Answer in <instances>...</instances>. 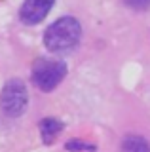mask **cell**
Masks as SVG:
<instances>
[{
	"instance_id": "ba28073f",
	"label": "cell",
	"mask_w": 150,
	"mask_h": 152,
	"mask_svg": "<svg viewBox=\"0 0 150 152\" xmlns=\"http://www.w3.org/2000/svg\"><path fill=\"white\" fill-rule=\"evenodd\" d=\"M124 4L131 10H137V12H143V10L150 8V0H124Z\"/></svg>"
},
{
	"instance_id": "7a4b0ae2",
	"label": "cell",
	"mask_w": 150,
	"mask_h": 152,
	"mask_svg": "<svg viewBox=\"0 0 150 152\" xmlns=\"http://www.w3.org/2000/svg\"><path fill=\"white\" fill-rule=\"evenodd\" d=\"M67 76V65L59 59H38L32 65V84L40 91H53Z\"/></svg>"
},
{
	"instance_id": "3957f363",
	"label": "cell",
	"mask_w": 150,
	"mask_h": 152,
	"mask_svg": "<svg viewBox=\"0 0 150 152\" xmlns=\"http://www.w3.org/2000/svg\"><path fill=\"white\" fill-rule=\"evenodd\" d=\"M29 107V91L23 80L12 78L0 91V108L10 118H19Z\"/></svg>"
},
{
	"instance_id": "8992f818",
	"label": "cell",
	"mask_w": 150,
	"mask_h": 152,
	"mask_svg": "<svg viewBox=\"0 0 150 152\" xmlns=\"http://www.w3.org/2000/svg\"><path fill=\"white\" fill-rule=\"evenodd\" d=\"M122 150L124 152H150V145L141 135H127L122 141Z\"/></svg>"
},
{
	"instance_id": "5b68a950",
	"label": "cell",
	"mask_w": 150,
	"mask_h": 152,
	"mask_svg": "<svg viewBox=\"0 0 150 152\" xmlns=\"http://www.w3.org/2000/svg\"><path fill=\"white\" fill-rule=\"evenodd\" d=\"M63 122H59L57 118H44L38 124V129H40V137L44 145H53L55 139L59 137V133L63 131Z\"/></svg>"
},
{
	"instance_id": "6da1fadb",
	"label": "cell",
	"mask_w": 150,
	"mask_h": 152,
	"mask_svg": "<svg viewBox=\"0 0 150 152\" xmlns=\"http://www.w3.org/2000/svg\"><path fill=\"white\" fill-rule=\"evenodd\" d=\"M82 27L80 21L70 15L59 17L46 28L44 32V46L51 53H68L80 44Z\"/></svg>"
},
{
	"instance_id": "277c9868",
	"label": "cell",
	"mask_w": 150,
	"mask_h": 152,
	"mask_svg": "<svg viewBox=\"0 0 150 152\" xmlns=\"http://www.w3.org/2000/svg\"><path fill=\"white\" fill-rule=\"evenodd\" d=\"M55 0H25L19 10V19L25 25H38L53 8Z\"/></svg>"
},
{
	"instance_id": "52a82bcc",
	"label": "cell",
	"mask_w": 150,
	"mask_h": 152,
	"mask_svg": "<svg viewBox=\"0 0 150 152\" xmlns=\"http://www.w3.org/2000/svg\"><path fill=\"white\" fill-rule=\"evenodd\" d=\"M65 148H67L68 152H95V145H87V142H82L78 139L74 141H68L67 145H65Z\"/></svg>"
}]
</instances>
